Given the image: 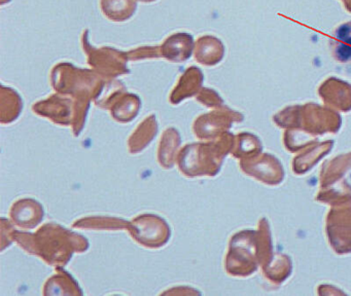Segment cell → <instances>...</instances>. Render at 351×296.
Wrapping results in <instances>:
<instances>
[{
  "mask_svg": "<svg viewBox=\"0 0 351 296\" xmlns=\"http://www.w3.org/2000/svg\"><path fill=\"white\" fill-rule=\"evenodd\" d=\"M274 121L279 127L285 129L302 127L304 132L313 137L326 133H337L342 123L338 113L316 104L289 106L275 114Z\"/></svg>",
  "mask_w": 351,
  "mask_h": 296,
  "instance_id": "1",
  "label": "cell"
},
{
  "mask_svg": "<svg viewBox=\"0 0 351 296\" xmlns=\"http://www.w3.org/2000/svg\"><path fill=\"white\" fill-rule=\"evenodd\" d=\"M234 141V136L227 133L215 143L186 145L180 152V170L188 176L217 175L223 158L233 149Z\"/></svg>",
  "mask_w": 351,
  "mask_h": 296,
  "instance_id": "2",
  "label": "cell"
},
{
  "mask_svg": "<svg viewBox=\"0 0 351 296\" xmlns=\"http://www.w3.org/2000/svg\"><path fill=\"white\" fill-rule=\"evenodd\" d=\"M258 265L260 258L256 232L245 230L233 236L226 259V269L228 273L233 275L246 277L254 273Z\"/></svg>",
  "mask_w": 351,
  "mask_h": 296,
  "instance_id": "3",
  "label": "cell"
},
{
  "mask_svg": "<svg viewBox=\"0 0 351 296\" xmlns=\"http://www.w3.org/2000/svg\"><path fill=\"white\" fill-rule=\"evenodd\" d=\"M83 47L88 56V63L93 66L98 73L108 77L122 75L128 73L127 69L126 53L112 47L95 49L89 42V30H86L83 35Z\"/></svg>",
  "mask_w": 351,
  "mask_h": 296,
  "instance_id": "4",
  "label": "cell"
},
{
  "mask_svg": "<svg viewBox=\"0 0 351 296\" xmlns=\"http://www.w3.org/2000/svg\"><path fill=\"white\" fill-rule=\"evenodd\" d=\"M326 234L338 254L351 253V206L332 208L326 217Z\"/></svg>",
  "mask_w": 351,
  "mask_h": 296,
  "instance_id": "5",
  "label": "cell"
},
{
  "mask_svg": "<svg viewBox=\"0 0 351 296\" xmlns=\"http://www.w3.org/2000/svg\"><path fill=\"white\" fill-rule=\"evenodd\" d=\"M240 166L245 174L254 177L265 184H280L285 176L280 162L272 154H258L254 158H244Z\"/></svg>",
  "mask_w": 351,
  "mask_h": 296,
  "instance_id": "6",
  "label": "cell"
},
{
  "mask_svg": "<svg viewBox=\"0 0 351 296\" xmlns=\"http://www.w3.org/2000/svg\"><path fill=\"white\" fill-rule=\"evenodd\" d=\"M240 114H237L229 109L215 111V112L202 115L197 119L196 123H195V133L199 138L211 139V138L217 137L231 127L232 121L236 119V116Z\"/></svg>",
  "mask_w": 351,
  "mask_h": 296,
  "instance_id": "7",
  "label": "cell"
},
{
  "mask_svg": "<svg viewBox=\"0 0 351 296\" xmlns=\"http://www.w3.org/2000/svg\"><path fill=\"white\" fill-rule=\"evenodd\" d=\"M320 97L324 103L338 110H351V84L338 78H328L320 86Z\"/></svg>",
  "mask_w": 351,
  "mask_h": 296,
  "instance_id": "8",
  "label": "cell"
},
{
  "mask_svg": "<svg viewBox=\"0 0 351 296\" xmlns=\"http://www.w3.org/2000/svg\"><path fill=\"white\" fill-rule=\"evenodd\" d=\"M162 57L174 63L186 61L192 56L194 39L190 33L178 32L170 35L161 45Z\"/></svg>",
  "mask_w": 351,
  "mask_h": 296,
  "instance_id": "9",
  "label": "cell"
},
{
  "mask_svg": "<svg viewBox=\"0 0 351 296\" xmlns=\"http://www.w3.org/2000/svg\"><path fill=\"white\" fill-rule=\"evenodd\" d=\"M225 47L223 42L211 35L201 36L195 45V58L198 63L215 66L223 60Z\"/></svg>",
  "mask_w": 351,
  "mask_h": 296,
  "instance_id": "10",
  "label": "cell"
},
{
  "mask_svg": "<svg viewBox=\"0 0 351 296\" xmlns=\"http://www.w3.org/2000/svg\"><path fill=\"white\" fill-rule=\"evenodd\" d=\"M71 99L52 96L48 100L40 101L34 106V110L43 116L51 117L58 123L66 125L71 117Z\"/></svg>",
  "mask_w": 351,
  "mask_h": 296,
  "instance_id": "11",
  "label": "cell"
},
{
  "mask_svg": "<svg viewBox=\"0 0 351 296\" xmlns=\"http://www.w3.org/2000/svg\"><path fill=\"white\" fill-rule=\"evenodd\" d=\"M203 82V73L199 68H189L184 75L180 77L178 86L170 95V102L172 104H178L189 97L194 96L199 92Z\"/></svg>",
  "mask_w": 351,
  "mask_h": 296,
  "instance_id": "12",
  "label": "cell"
},
{
  "mask_svg": "<svg viewBox=\"0 0 351 296\" xmlns=\"http://www.w3.org/2000/svg\"><path fill=\"white\" fill-rule=\"evenodd\" d=\"M334 142L326 141L322 143H314L308 146L307 150L300 154L293 160V172L298 175L306 174L308 171L311 170L316 162H319L324 156L332 150Z\"/></svg>",
  "mask_w": 351,
  "mask_h": 296,
  "instance_id": "13",
  "label": "cell"
},
{
  "mask_svg": "<svg viewBox=\"0 0 351 296\" xmlns=\"http://www.w3.org/2000/svg\"><path fill=\"white\" fill-rule=\"evenodd\" d=\"M351 169V152L341 154L324 164L320 174V188H328Z\"/></svg>",
  "mask_w": 351,
  "mask_h": 296,
  "instance_id": "14",
  "label": "cell"
},
{
  "mask_svg": "<svg viewBox=\"0 0 351 296\" xmlns=\"http://www.w3.org/2000/svg\"><path fill=\"white\" fill-rule=\"evenodd\" d=\"M332 56L341 63L351 62V22L341 25L330 41Z\"/></svg>",
  "mask_w": 351,
  "mask_h": 296,
  "instance_id": "15",
  "label": "cell"
},
{
  "mask_svg": "<svg viewBox=\"0 0 351 296\" xmlns=\"http://www.w3.org/2000/svg\"><path fill=\"white\" fill-rule=\"evenodd\" d=\"M141 108V100L135 95L123 92L117 97L116 100L112 102V114L117 121H132Z\"/></svg>",
  "mask_w": 351,
  "mask_h": 296,
  "instance_id": "16",
  "label": "cell"
},
{
  "mask_svg": "<svg viewBox=\"0 0 351 296\" xmlns=\"http://www.w3.org/2000/svg\"><path fill=\"white\" fill-rule=\"evenodd\" d=\"M42 206L32 199H23L18 201L12 210V217L15 220L16 223L23 227H34L36 224L40 223L44 215L40 214H29L32 212L40 211Z\"/></svg>",
  "mask_w": 351,
  "mask_h": 296,
  "instance_id": "17",
  "label": "cell"
},
{
  "mask_svg": "<svg viewBox=\"0 0 351 296\" xmlns=\"http://www.w3.org/2000/svg\"><path fill=\"white\" fill-rule=\"evenodd\" d=\"M104 16L114 22H125L136 12V0H101Z\"/></svg>",
  "mask_w": 351,
  "mask_h": 296,
  "instance_id": "18",
  "label": "cell"
},
{
  "mask_svg": "<svg viewBox=\"0 0 351 296\" xmlns=\"http://www.w3.org/2000/svg\"><path fill=\"white\" fill-rule=\"evenodd\" d=\"M233 156L235 158H254L262 152V143L256 136L250 133H241L234 141Z\"/></svg>",
  "mask_w": 351,
  "mask_h": 296,
  "instance_id": "19",
  "label": "cell"
},
{
  "mask_svg": "<svg viewBox=\"0 0 351 296\" xmlns=\"http://www.w3.org/2000/svg\"><path fill=\"white\" fill-rule=\"evenodd\" d=\"M265 275L274 283H282L291 273V261L285 254L273 257L272 261L263 267Z\"/></svg>",
  "mask_w": 351,
  "mask_h": 296,
  "instance_id": "20",
  "label": "cell"
},
{
  "mask_svg": "<svg viewBox=\"0 0 351 296\" xmlns=\"http://www.w3.org/2000/svg\"><path fill=\"white\" fill-rule=\"evenodd\" d=\"M1 101L8 103V106H10L9 111L7 115L1 119L3 123H11L14 119L19 116L20 112L22 109V100L19 95L13 90V88H5L1 86Z\"/></svg>",
  "mask_w": 351,
  "mask_h": 296,
  "instance_id": "21",
  "label": "cell"
},
{
  "mask_svg": "<svg viewBox=\"0 0 351 296\" xmlns=\"http://www.w3.org/2000/svg\"><path fill=\"white\" fill-rule=\"evenodd\" d=\"M127 58L130 61H137L143 59H156L161 57V47H143L138 49H131L127 51Z\"/></svg>",
  "mask_w": 351,
  "mask_h": 296,
  "instance_id": "22",
  "label": "cell"
},
{
  "mask_svg": "<svg viewBox=\"0 0 351 296\" xmlns=\"http://www.w3.org/2000/svg\"><path fill=\"white\" fill-rule=\"evenodd\" d=\"M197 100L206 106H219L223 103L221 97L210 88H203L197 97Z\"/></svg>",
  "mask_w": 351,
  "mask_h": 296,
  "instance_id": "23",
  "label": "cell"
},
{
  "mask_svg": "<svg viewBox=\"0 0 351 296\" xmlns=\"http://www.w3.org/2000/svg\"><path fill=\"white\" fill-rule=\"evenodd\" d=\"M138 1L145 2V3H151V2L157 1V0H138Z\"/></svg>",
  "mask_w": 351,
  "mask_h": 296,
  "instance_id": "24",
  "label": "cell"
}]
</instances>
